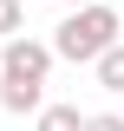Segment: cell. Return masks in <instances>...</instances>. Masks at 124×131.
Returning <instances> with one entry per match:
<instances>
[{
	"instance_id": "6da1fadb",
	"label": "cell",
	"mask_w": 124,
	"mask_h": 131,
	"mask_svg": "<svg viewBox=\"0 0 124 131\" xmlns=\"http://www.w3.org/2000/svg\"><path fill=\"white\" fill-rule=\"evenodd\" d=\"M52 59H59V52L52 46H39V39H26V33H20V39H7V46H0V105H7V112H46V105H39V98H46V72H52Z\"/></svg>"
},
{
	"instance_id": "7a4b0ae2",
	"label": "cell",
	"mask_w": 124,
	"mask_h": 131,
	"mask_svg": "<svg viewBox=\"0 0 124 131\" xmlns=\"http://www.w3.org/2000/svg\"><path fill=\"white\" fill-rule=\"evenodd\" d=\"M118 33H124V13L111 7V0H105V7H78V13H65V20H59L52 52H59V59H72V66H98L111 46H124Z\"/></svg>"
},
{
	"instance_id": "3957f363",
	"label": "cell",
	"mask_w": 124,
	"mask_h": 131,
	"mask_svg": "<svg viewBox=\"0 0 124 131\" xmlns=\"http://www.w3.org/2000/svg\"><path fill=\"white\" fill-rule=\"evenodd\" d=\"M33 131H85V112L78 105H46V112L33 118Z\"/></svg>"
},
{
	"instance_id": "277c9868",
	"label": "cell",
	"mask_w": 124,
	"mask_h": 131,
	"mask_svg": "<svg viewBox=\"0 0 124 131\" xmlns=\"http://www.w3.org/2000/svg\"><path fill=\"white\" fill-rule=\"evenodd\" d=\"M98 85H105V92H124V46H111L105 59H98Z\"/></svg>"
},
{
	"instance_id": "5b68a950",
	"label": "cell",
	"mask_w": 124,
	"mask_h": 131,
	"mask_svg": "<svg viewBox=\"0 0 124 131\" xmlns=\"http://www.w3.org/2000/svg\"><path fill=\"white\" fill-rule=\"evenodd\" d=\"M26 26V0H0V39H20Z\"/></svg>"
},
{
	"instance_id": "8992f818",
	"label": "cell",
	"mask_w": 124,
	"mask_h": 131,
	"mask_svg": "<svg viewBox=\"0 0 124 131\" xmlns=\"http://www.w3.org/2000/svg\"><path fill=\"white\" fill-rule=\"evenodd\" d=\"M85 131H124V112H92Z\"/></svg>"
},
{
	"instance_id": "52a82bcc",
	"label": "cell",
	"mask_w": 124,
	"mask_h": 131,
	"mask_svg": "<svg viewBox=\"0 0 124 131\" xmlns=\"http://www.w3.org/2000/svg\"><path fill=\"white\" fill-rule=\"evenodd\" d=\"M78 7H105V0H72V13H78Z\"/></svg>"
}]
</instances>
